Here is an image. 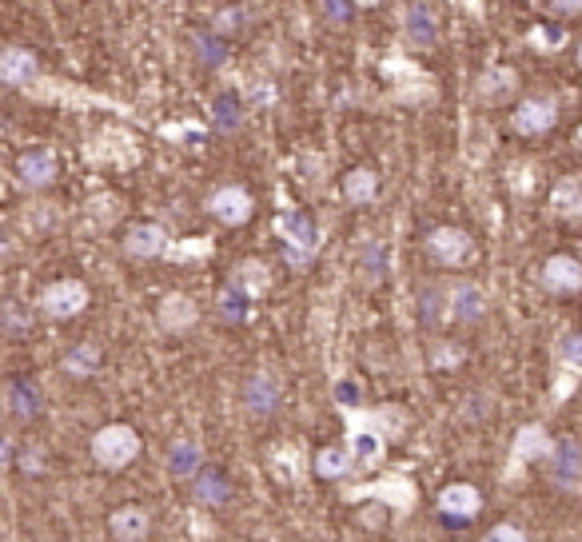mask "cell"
I'll list each match as a JSON object with an SVG mask.
<instances>
[{
    "instance_id": "cell-40",
    "label": "cell",
    "mask_w": 582,
    "mask_h": 542,
    "mask_svg": "<svg viewBox=\"0 0 582 542\" xmlns=\"http://www.w3.org/2000/svg\"><path fill=\"white\" fill-rule=\"evenodd\" d=\"M459 355H463V351L451 343V351H439V355H435V367H443V363H459Z\"/></svg>"
},
{
    "instance_id": "cell-38",
    "label": "cell",
    "mask_w": 582,
    "mask_h": 542,
    "mask_svg": "<svg viewBox=\"0 0 582 542\" xmlns=\"http://www.w3.org/2000/svg\"><path fill=\"white\" fill-rule=\"evenodd\" d=\"M4 327H8V331H24V327H28L24 307H20L16 299H8V303H4Z\"/></svg>"
},
{
    "instance_id": "cell-19",
    "label": "cell",
    "mask_w": 582,
    "mask_h": 542,
    "mask_svg": "<svg viewBox=\"0 0 582 542\" xmlns=\"http://www.w3.org/2000/svg\"><path fill=\"white\" fill-rule=\"evenodd\" d=\"M244 403H248V411L256 415V419H268L276 407H280V383L272 379V375H252L248 383H244Z\"/></svg>"
},
{
    "instance_id": "cell-28",
    "label": "cell",
    "mask_w": 582,
    "mask_h": 542,
    "mask_svg": "<svg viewBox=\"0 0 582 542\" xmlns=\"http://www.w3.org/2000/svg\"><path fill=\"white\" fill-rule=\"evenodd\" d=\"M96 367H100V347L96 343H76L64 355V375H72V379H88V375H96Z\"/></svg>"
},
{
    "instance_id": "cell-33",
    "label": "cell",
    "mask_w": 582,
    "mask_h": 542,
    "mask_svg": "<svg viewBox=\"0 0 582 542\" xmlns=\"http://www.w3.org/2000/svg\"><path fill=\"white\" fill-rule=\"evenodd\" d=\"M212 240L208 236H200V240H184V244H172V252H168V260H176V264H188V260H208L212 256Z\"/></svg>"
},
{
    "instance_id": "cell-7",
    "label": "cell",
    "mask_w": 582,
    "mask_h": 542,
    "mask_svg": "<svg viewBox=\"0 0 582 542\" xmlns=\"http://www.w3.org/2000/svg\"><path fill=\"white\" fill-rule=\"evenodd\" d=\"M427 252L435 264H447V268H467L475 260V240L463 232V228H435L427 236Z\"/></svg>"
},
{
    "instance_id": "cell-9",
    "label": "cell",
    "mask_w": 582,
    "mask_h": 542,
    "mask_svg": "<svg viewBox=\"0 0 582 542\" xmlns=\"http://www.w3.org/2000/svg\"><path fill=\"white\" fill-rule=\"evenodd\" d=\"M124 252L136 260H156V256H168L172 244H168V232L160 224H132L124 232Z\"/></svg>"
},
{
    "instance_id": "cell-43",
    "label": "cell",
    "mask_w": 582,
    "mask_h": 542,
    "mask_svg": "<svg viewBox=\"0 0 582 542\" xmlns=\"http://www.w3.org/2000/svg\"><path fill=\"white\" fill-rule=\"evenodd\" d=\"M579 144H582V124H579Z\"/></svg>"
},
{
    "instance_id": "cell-22",
    "label": "cell",
    "mask_w": 582,
    "mask_h": 542,
    "mask_svg": "<svg viewBox=\"0 0 582 542\" xmlns=\"http://www.w3.org/2000/svg\"><path fill=\"white\" fill-rule=\"evenodd\" d=\"M168 471L176 479H196L204 471V447L196 439H176L168 451Z\"/></svg>"
},
{
    "instance_id": "cell-29",
    "label": "cell",
    "mask_w": 582,
    "mask_h": 542,
    "mask_svg": "<svg viewBox=\"0 0 582 542\" xmlns=\"http://www.w3.org/2000/svg\"><path fill=\"white\" fill-rule=\"evenodd\" d=\"M8 411L16 419H32L40 411V391L28 383V379H12L8 383Z\"/></svg>"
},
{
    "instance_id": "cell-13",
    "label": "cell",
    "mask_w": 582,
    "mask_h": 542,
    "mask_svg": "<svg viewBox=\"0 0 582 542\" xmlns=\"http://www.w3.org/2000/svg\"><path fill=\"white\" fill-rule=\"evenodd\" d=\"M60 164H56V152L48 148H28L20 160H16V176L24 180V188H48L56 180Z\"/></svg>"
},
{
    "instance_id": "cell-41",
    "label": "cell",
    "mask_w": 582,
    "mask_h": 542,
    "mask_svg": "<svg viewBox=\"0 0 582 542\" xmlns=\"http://www.w3.org/2000/svg\"><path fill=\"white\" fill-rule=\"evenodd\" d=\"M551 12H559V16H579L582 4L575 0V4H551Z\"/></svg>"
},
{
    "instance_id": "cell-8",
    "label": "cell",
    "mask_w": 582,
    "mask_h": 542,
    "mask_svg": "<svg viewBox=\"0 0 582 542\" xmlns=\"http://www.w3.org/2000/svg\"><path fill=\"white\" fill-rule=\"evenodd\" d=\"M511 124L519 136H547L559 124V104L551 96H527V100H519Z\"/></svg>"
},
{
    "instance_id": "cell-30",
    "label": "cell",
    "mask_w": 582,
    "mask_h": 542,
    "mask_svg": "<svg viewBox=\"0 0 582 542\" xmlns=\"http://www.w3.org/2000/svg\"><path fill=\"white\" fill-rule=\"evenodd\" d=\"M579 200H582V180H559V188H555V196H551V208H555L559 216L575 220Z\"/></svg>"
},
{
    "instance_id": "cell-35",
    "label": "cell",
    "mask_w": 582,
    "mask_h": 542,
    "mask_svg": "<svg viewBox=\"0 0 582 542\" xmlns=\"http://www.w3.org/2000/svg\"><path fill=\"white\" fill-rule=\"evenodd\" d=\"M559 363H563L567 371H582V331L567 335V339L559 343Z\"/></svg>"
},
{
    "instance_id": "cell-44",
    "label": "cell",
    "mask_w": 582,
    "mask_h": 542,
    "mask_svg": "<svg viewBox=\"0 0 582 542\" xmlns=\"http://www.w3.org/2000/svg\"><path fill=\"white\" fill-rule=\"evenodd\" d=\"M579 64H582V44H579Z\"/></svg>"
},
{
    "instance_id": "cell-34",
    "label": "cell",
    "mask_w": 582,
    "mask_h": 542,
    "mask_svg": "<svg viewBox=\"0 0 582 542\" xmlns=\"http://www.w3.org/2000/svg\"><path fill=\"white\" fill-rule=\"evenodd\" d=\"M212 120H216V128H240V104H236V96H220L216 104H212Z\"/></svg>"
},
{
    "instance_id": "cell-16",
    "label": "cell",
    "mask_w": 582,
    "mask_h": 542,
    "mask_svg": "<svg viewBox=\"0 0 582 542\" xmlns=\"http://www.w3.org/2000/svg\"><path fill=\"white\" fill-rule=\"evenodd\" d=\"M439 20H435V8L431 4H407L403 8V36L415 44V48H431L439 40Z\"/></svg>"
},
{
    "instance_id": "cell-10",
    "label": "cell",
    "mask_w": 582,
    "mask_h": 542,
    "mask_svg": "<svg viewBox=\"0 0 582 542\" xmlns=\"http://www.w3.org/2000/svg\"><path fill=\"white\" fill-rule=\"evenodd\" d=\"M483 511V495L471 487V483H451L439 491V515L443 519H455V523H467Z\"/></svg>"
},
{
    "instance_id": "cell-5",
    "label": "cell",
    "mask_w": 582,
    "mask_h": 542,
    "mask_svg": "<svg viewBox=\"0 0 582 542\" xmlns=\"http://www.w3.org/2000/svg\"><path fill=\"white\" fill-rule=\"evenodd\" d=\"M88 307V287L80 279H56L40 291V311L48 319H72Z\"/></svg>"
},
{
    "instance_id": "cell-21",
    "label": "cell",
    "mask_w": 582,
    "mask_h": 542,
    "mask_svg": "<svg viewBox=\"0 0 582 542\" xmlns=\"http://www.w3.org/2000/svg\"><path fill=\"white\" fill-rule=\"evenodd\" d=\"M196 319H200V311L188 295L172 291V295L160 299V327L164 331H188V327H196Z\"/></svg>"
},
{
    "instance_id": "cell-24",
    "label": "cell",
    "mask_w": 582,
    "mask_h": 542,
    "mask_svg": "<svg viewBox=\"0 0 582 542\" xmlns=\"http://www.w3.org/2000/svg\"><path fill=\"white\" fill-rule=\"evenodd\" d=\"M375 196H379V176H375L371 168H355V172L343 176V200H347L351 208L375 204Z\"/></svg>"
},
{
    "instance_id": "cell-27",
    "label": "cell",
    "mask_w": 582,
    "mask_h": 542,
    "mask_svg": "<svg viewBox=\"0 0 582 542\" xmlns=\"http://www.w3.org/2000/svg\"><path fill=\"white\" fill-rule=\"evenodd\" d=\"M311 467H315V475H319V479H343V475H351V471H355L351 451H347V447H339V443H335V447H323V451L315 455V463H311Z\"/></svg>"
},
{
    "instance_id": "cell-42",
    "label": "cell",
    "mask_w": 582,
    "mask_h": 542,
    "mask_svg": "<svg viewBox=\"0 0 582 542\" xmlns=\"http://www.w3.org/2000/svg\"><path fill=\"white\" fill-rule=\"evenodd\" d=\"M24 467L36 471V467H40V455H36V451H24Z\"/></svg>"
},
{
    "instance_id": "cell-12",
    "label": "cell",
    "mask_w": 582,
    "mask_h": 542,
    "mask_svg": "<svg viewBox=\"0 0 582 542\" xmlns=\"http://www.w3.org/2000/svg\"><path fill=\"white\" fill-rule=\"evenodd\" d=\"M36 72H40V64H36V52L32 48H16L12 44V48L0 52V80L8 88H32Z\"/></svg>"
},
{
    "instance_id": "cell-23",
    "label": "cell",
    "mask_w": 582,
    "mask_h": 542,
    "mask_svg": "<svg viewBox=\"0 0 582 542\" xmlns=\"http://www.w3.org/2000/svg\"><path fill=\"white\" fill-rule=\"evenodd\" d=\"M148 527H152V519H148L144 507H120V511H112V519H108L112 539H120V542H140L148 535Z\"/></svg>"
},
{
    "instance_id": "cell-2",
    "label": "cell",
    "mask_w": 582,
    "mask_h": 542,
    "mask_svg": "<svg viewBox=\"0 0 582 542\" xmlns=\"http://www.w3.org/2000/svg\"><path fill=\"white\" fill-rule=\"evenodd\" d=\"M140 435L128 427V423H108L92 435V459L104 467V471H124L128 463H136L140 455Z\"/></svg>"
},
{
    "instance_id": "cell-3",
    "label": "cell",
    "mask_w": 582,
    "mask_h": 542,
    "mask_svg": "<svg viewBox=\"0 0 582 542\" xmlns=\"http://www.w3.org/2000/svg\"><path fill=\"white\" fill-rule=\"evenodd\" d=\"M276 236L288 244V264L295 271H303L311 260H315V252H319V228H315V220L311 216H303V212H284L280 220H276Z\"/></svg>"
},
{
    "instance_id": "cell-18",
    "label": "cell",
    "mask_w": 582,
    "mask_h": 542,
    "mask_svg": "<svg viewBox=\"0 0 582 542\" xmlns=\"http://www.w3.org/2000/svg\"><path fill=\"white\" fill-rule=\"evenodd\" d=\"M447 295H451V311H455V319H459V323H479V319L487 315V299H483L479 283L459 279V283H451V287H447Z\"/></svg>"
},
{
    "instance_id": "cell-20",
    "label": "cell",
    "mask_w": 582,
    "mask_h": 542,
    "mask_svg": "<svg viewBox=\"0 0 582 542\" xmlns=\"http://www.w3.org/2000/svg\"><path fill=\"white\" fill-rule=\"evenodd\" d=\"M232 287L256 303V299H264L272 291V268L264 260H244V264H236V271H232Z\"/></svg>"
},
{
    "instance_id": "cell-15",
    "label": "cell",
    "mask_w": 582,
    "mask_h": 542,
    "mask_svg": "<svg viewBox=\"0 0 582 542\" xmlns=\"http://www.w3.org/2000/svg\"><path fill=\"white\" fill-rule=\"evenodd\" d=\"M543 287L547 291H555V295H575L582 291V264L575 256H551L547 264H543Z\"/></svg>"
},
{
    "instance_id": "cell-25",
    "label": "cell",
    "mask_w": 582,
    "mask_h": 542,
    "mask_svg": "<svg viewBox=\"0 0 582 542\" xmlns=\"http://www.w3.org/2000/svg\"><path fill=\"white\" fill-rule=\"evenodd\" d=\"M367 495H383L391 507H395V515L403 519L407 515V507H411V483L407 479H395V483H371V487H359V491H347V499H367Z\"/></svg>"
},
{
    "instance_id": "cell-11",
    "label": "cell",
    "mask_w": 582,
    "mask_h": 542,
    "mask_svg": "<svg viewBox=\"0 0 582 542\" xmlns=\"http://www.w3.org/2000/svg\"><path fill=\"white\" fill-rule=\"evenodd\" d=\"M551 479L559 483V487H579L582 483V443L575 439H555V451H551Z\"/></svg>"
},
{
    "instance_id": "cell-36",
    "label": "cell",
    "mask_w": 582,
    "mask_h": 542,
    "mask_svg": "<svg viewBox=\"0 0 582 542\" xmlns=\"http://www.w3.org/2000/svg\"><path fill=\"white\" fill-rule=\"evenodd\" d=\"M559 44H567V32L563 28H535L531 32V48H543V52H551V48H559Z\"/></svg>"
},
{
    "instance_id": "cell-31",
    "label": "cell",
    "mask_w": 582,
    "mask_h": 542,
    "mask_svg": "<svg viewBox=\"0 0 582 542\" xmlns=\"http://www.w3.org/2000/svg\"><path fill=\"white\" fill-rule=\"evenodd\" d=\"M248 311H252V299L248 295H240L232 283L220 291V319H228V323H244L248 319Z\"/></svg>"
},
{
    "instance_id": "cell-26",
    "label": "cell",
    "mask_w": 582,
    "mask_h": 542,
    "mask_svg": "<svg viewBox=\"0 0 582 542\" xmlns=\"http://www.w3.org/2000/svg\"><path fill=\"white\" fill-rule=\"evenodd\" d=\"M419 315H423V323H427V327H439V323L455 319L447 287H423V291H419Z\"/></svg>"
},
{
    "instance_id": "cell-4",
    "label": "cell",
    "mask_w": 582,
    "mask_h": 542,
    "mask_svg": "<svg viewBox=\"0 0 582 542\" xmlns=\"http://www.w3.org/2000/svg\"><path fill=\"white\" fill-rule=\"evenodd\" d=\"M551 451H555V439H551V431H547L543 423H527V427H519L515 447H511L507 479H519V471H523L527 463H543V459H551Z\"/></svg>"
},
{
    "instance_id": "cell-1",
    "label": "cell",
    "mask_w": 582,
    "mask_h": 542,
    "mask_svg": "<svg viewBox=\"0 0 582 542\" xmlns=\"http://www.w3.org/2000/svg\"><path fill=\"white\" fill-rule=\"evenodd\" d=\"M347 415V451H351V463L355 471H375L387 455V439H395L403 427H383V423H395L403 411L399 407H379V411H343Z\"/></svg>"
},
{
    "instance_id": "cell-32",
    "label": "cell",
    "mask_w": 582,
    "mask_h": 542,
    "mask_svg": "<svg viewBox=\"0 0 582 542\" xmlns=\"http://www.w3.org/2000/svg\"><path fill=\"white\" fill-rule=\"evenodd\" d=\"M383 275H387V248L375 244V240H367L363 244V279L367 283H379Z\"/></svg>"
},
{
    "instance_id": "cell-14",
    "label": "cell",
    "mask_w": 582,
    "mask_h": 542,
    "mask_svg": "<svg viewBox=\"0 0 582 542\" xmlns=\"http://www.w3.org/2000/svg\"><path fill=\"white\" fill-rule=\"evenodd\" d=\"M515 92H519V72L507 68V64L487 68V72L479 76V84H475V96H479L483 104H507Z\"/></svg>"
},
{
    "instance_id": "cell-37",
    "label": "cell",
    "mask_w": 582,
    "mask_h": 542,
    "mask_svg": "<svg viewBox=\"0 0 582 542\" xmlns=\"http://www.w3.org/2000/svg\"><path fill=\"white\" fill-rule=\"evenodd\" d=\"M483 542H527V531L515 527V523H495V527L483 535Z\"/></svg>"
},
{
    "instance_id": "cell-17",
    "label": "cell",
    "mask_w": 582,
    "mask_h": 542,
    "mask_svg": "<svg viewBox=\"0 0 582 542\" xmlns=\"http://www.w3.org/2000/svg\"><path fill=\"white\" fill-rule=\"evenodd\" d=\"M228 495H232V483H228V475H224L220 467H204V471L192 479V499H196L204 511L224 507Z\"/></svg>"
},
{
    "instance_id": "cell-39",
    "label": "cell",
    "mask_w": 582,
    "mask_h": 542,
    "mask_svg": "<svg viewBox=\"0 0 582 542\" xmlns=\"http://www.w3.org/2000/svg\"><path fill=\"white\" fill-rule=\"evenodd\" d=\"M323 12H327L331 20H347V16H351V4H323Z\"/></svg>"
},
{
    "instance_id": "cell-6",
    "label": "cell",
    "mask_w": 582,
    "mask_h": 542,
    "mask_svg": "<svg viewBox=\"0 0 582 542\" xmlns=\"http://www.w3.org/2000/svg\"><path fill=\"white\" fill-rule=\"evenodd\" d=\"M208 212H212L220 224H228V228H244V224L252 220V212H256V200H252L248 188L224 184V188H216V192L208 196Z\"/></svg>"
}]
</instances>
